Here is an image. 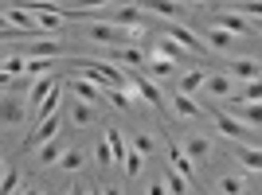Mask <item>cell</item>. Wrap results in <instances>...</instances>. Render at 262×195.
I'll use <instances>...</instances> for the list:
<instances>
[{
    "label": "cell",
    "instance_id": "7",
    "mask_svg": "<svg viewBox=\"0 0 262 195\" xmlns=\"http://www.w3.org/2000/svg\"><path fill=\"white\" fill-rule=\"evenodd\" d=\"M164 39H172V43L180 47V51H192V55H208V47H204V39H200V35L192 32V28H184V23H172Z\"/></svg>",
    "mask_w": 262,
    "mask_h": 195
},
{
    "label": "cell",
    "instance_id": "4",
    "mask_svg": "<svg viewBox=\"0 0 262 195\" xmlns=\"http://www.w3.org/2000/svg\"><path fill=\"white\" fill-rule=\"evenodd\" d=\"M180 152L192 160V168H196V172L211 164V141L204 137V133H188V137H184V149H180Z\"/></svg>",
    "mask_w": 262,
    "mask_h": 195
},
{
    "label": "cell",
    "instance_id": "33",
    "mask_svg": "<svg viewBox=\"0 0 262 195\" xmlns=\"http://www.w3.org/2000/svg\"><path fill=\"white\" fill-rule=\"evenodd\" d=\"M24 63H28L24 55H8V59L0 63V70H4V75H8V78H20V75H24Z\"/></svg>",
    "mask_w": 262,
    "mask_h": 195
},
{
    "label": "cell",
    "instance_id": "19",
    "mask_svg": "<svg viewBox=\"0 0 262 195\" xmlns=\"http://www.w3.org/2000/svg\"><path fill=\"white\" fill-rule=\"evenodd\" d=\"M55 86H59V78H51V75H47V78H35V82H32V90L24 94V98H28V109H35V106H39V102H43V98L51 94Z\"/></svg>",
    "mask_w": 262,
    "mask_h": 195
},
{
    "label": "cell",
    "instance_id": "16",
    "mask_svg": "<svg viewBox=\"0 0 262 195\" xmlns=\"http://www.w3.org/2000/svg\"><path fill=\"white\" fill-rule=\"evenodd\" d=\"M63 152H67V144L59 141V137H51V141L39 144L32 156H35V164H39V168H51V164H59V156H63Z\"/></svg>",
    "mask_w": 262,
    "mask_h": 195
},
{
    "label": "cell",
    "instance_id": "8",
    "mask_svg": "<svg viewBox=\"0 0 262 195\" xmlns=\"http://www.w3.org/2000/svg\"><path fill=\"white\" fill-rule=\"evenodd\" d=\"M204 90H208L211 102H231V90H235V82H231L227 70H208V75H204Z\"/></svg>",
    "mask_w": 262,
    "mask_h": 195
},
{
    "label": "cell",
    "instance_id": "36",
    "mask_svg": "<svg viewBox=\"0 0 262 195\" xmlns=\"http://www.w3.org/2000/svg\"><path fill=\"white\" fill-rule=\"evenodd\" d=\"M94 164H98V168H110V164H114V156H110L106 141H98V144H94Z\"/></svg>",
    "mask_w": 262,
    "mask_h": 195
},
{
    "label": "cell",
    "instance_id": "26",
    "mask_svg": "<svg viewBox=\"0 0 262 195\" xmlns=\"http://www.w3.org/2000/svg\"><path fill=\"white\" fill-rule=\"evenodd\" d=\"M168 156H172V172H180L188 184H192V180H196V168H192V160L180 152V144H172V149H168Z\"/></svg>",
    "mask_w": 262,
    "mask_h": 195
},
{
    "label": "cell",
    "instance_id": "3",
    "mask_svg": "<svg viewBox=\"0 0 262 195\" xmlns=\"http://www.w3.org/2000/svg\"><path fill=\"white\" fill-rule=\"evenodd\" d=\"M86 39H90V43H102L106 51L125 47V32H121V28H114V23H102V20L86 23Z\"/></svg>",
    "mask_w": 262,
    "mask_h": 195
},
{
    "label": "cell",
    "instance_id": "17",
    "mask_svg": "<svg viewBox=\"0 0 262 195\" xmlns=\"http://www.w3.org/2000/svg\"><path fill=\"white\" fill-rule=\"evenodd\" d=\"M164 106H172V113H176V117H188V121H196L200 113H204V109H200V106H196V102H192L188 94H172V98H164Z\"/></svg>",
    "mask_w": 262,
    "mask_h": 195
},
{
    "label": "cell",
    "instance_id": "22",
    "mask_svg": "<svg viewBox=\"0 0 262 195\" xmlns=\"http://www.w3.org/2000/svg\"><path fill=\"white\" fill-rule=\"evenodd\" d=\"M215 191L219 195H247V180H243L239 172H227L215 180Z\"/></svg>",
    "mask_w": 262,
    "mask_h": 195
},
{
    "label": "cell",
    "instance_id": "41",
    "mask_svg": "<svg viewBox=\"0 0 262 195\" xmlns=\"http://www.w3.org/2000/svg\"><path fill=\"white\" fill-rule=\"evenodd\" d=\"M12 82H16V78H8L4 70H0V86H12Z\"/></svg>",
    "mask_w": 262,
    "mask_h": 195
},
{
    "label": "cell",
    "instance_id": "1",
    "mask_svg": "<svg viewBox=\"0 0 262 195\" xmlns=\"http://www.w3.org/2000/svg\"><path fill=\"white\" fill-rule=\"evenodd\" d=\"M28 117H32V109L24 94H0V129H20Z\"/></svg>",
    "mask_w": 262,
    "mask_h": 195
},
{
    "label": "cell",
    "instance_id": "2",
    "mask_svg": "<svg viewBox=\"0 0 262 195\" xmlns=\"http://www.w3.org/2000/svg\"><path fill=\"white\" fill-rule=\"evenodd\" d=\"M211 121H215V129L223 133V137H231V141H239V144H247V149H258V141H254V129L239 125V121L227 117L223 109H215V113H211Z\"/></svg>",
    "mask_w": 262,
    "mask_h": 195
},
{
    "label": "cell",
    "instance_id": "27",
    "mask_svg": "<svg viewBox=\"0 0 262 195\" xmlns=\"http://www.w3.org/2000/svg\"><path fill=\"white\" fill-rule=\"evenodd\" d=\"M161 184H164V191H168V195H188V191H192V184H188L180 172H172V168H164V180H161Z\"/></svg>",
    "mask_w": 262,
    "mask_h": 195
},
{
    "label": "cell",
    "instance_id": "39",
    "mask_svg": "<svg viewBox=\"0 0 262 195\" xmlns=\"http://www.w3.org/2000/svg\"><path fill=\"white\" fill-rule=\"evenodd\" d=\"M243 12L251 16V20H258V12H262V4H243Z\"/></svg>",
    "mask_w": 262,
    "mask_h": 195
},
{
    "label": "cell",
    "instance_id": "10",
    "mask_svg": "<svg viewBox=\"0 0 262 195\" xmlns=\"http://www.w3.org/2000/svg\"><path fill=\"white\" fill-rule=\"evenodd\" d=\"M0 12H4V20H8L12 32H24L28 39L35 35V16L24 8V4H8V8H0Z\"/></svg>",
    "mask_w": 262,
    "mask_h": 195
},
{
    "label": "cell",
    "instance_id": "28",
    "mask_svg": "<svg viewBox=\"0 0 262 195\" xmlns=\"http://www.w3.org/2000/svg\"><path fill=\"white\" fill-rule=\"evenodd\" d=\"M204 75H208V70H200V66H196V70H184V75H180V86H176V94H188V98H192V90L204 86Z\"/></svg>",
    "mask_w": 262,
    "mask_h": 195
},
{
    "label": "cell",
    "instance_id": "30",
    "mask_svg": "<svg viewBox=\"0 0 262 195\" xmlns=\"http://www.w3.org/2000/svg\"><path fill=\"white\" fill-rule=\"evenodd\" d=\"M145 70H149V75H157V78H164V75H172V70H176V63L157 59V55H145Z\"/></svg>",
    "mask_w": 262,
    "mask_h": 195
},
{
    "label": "cell",
    "instance_id": "25",
    "mask_svg": "<svg viewBox=\"0 0 262 195\" xmlns=\"http://www.w3.org/2000/svg\"><path fill=\"white\" fill-rule=\"evenodd\" d=\"M59 168L71 172V176H75L78 168H86V149H67L63 156H59Z\"/></svg>",
    "mask_w": 262,
    "mask_h": 195
},
{
    "label": "cell",
    "instance_id": "5",
    "mask_svg": "<svg viewBox=\"0 0 262 195\" xmlns=\"http://www.w3.org/2000/svg\"><path fill=\"white\" fill-rule=\"evenodd\" d=\"M28 12L35 16V28H47V32H63L67 28V12L55 8V4H28Z\"/></svg>",
    "mask_w": 262,
    "mask_h": 195
},
{
    "label": "cell",
    "instance_id": "20",
    "mask_svg": "<svg viewBox=\"0 0 262 195\" xmlns=\"http://www.w3.org/2000/svg\"><path fill=\"white\" fill-rule=\"evenodd\" d=\"M211 28H223V32H231L235 39L239 35H247V20L243 16H235V12H215V23Z\"/></svg>",
    "mask_w": 262,
    "mask_h": 195
},
{
    "label": "cell",
    "instance_id": "14",
    "mask_svg": "<svg viewBox=\"0 0 262 195\" xmlns=\"http://www.w3.org/2000/svg\"><path fill=\"white\" fill-rule=\"evenodd\" d=\"M59 106H63V82H59V86H55L51 94H47L43 102H39V106L32 109V121H35V125H39V121L55 117V113H59Z\"/></svg>",
    "mask_w": 262,
    "mask_h": 195
},
{
    "label": "cell",
    "instance_id": "11",
    "mask_svg": "<svg viewBox=\"0 0 262 195\" xmlns=\"http://www.w3.org/2000/svg\"><path fill=\"white\" fill-rule=\"evenodd\" d=\"M59 129H63V117H59V113H55V117H47V121H39V125L32 129V137H28V144H24V149L35 152L39 144H47L51 137H59Z\"/></svg>",
    "mask_w": 262,
    "mask_h": 195
},
{
    "label": "cell",
    "instance_id": "34",
    "mask_svg": "<svg viewBox=\"0 0 262 195\" xmlns=\"http://www.w3.org/2000/svg\"><path fill=\"white\" fill-rule=\"evenodd\" d=\"M121 164H125V176H129V180H137V176H141V168H145V160H141L133 149L125 152V160H121Z\"/></svg>",
    "mask_w": 262,
    "mask_h": 195
},
{
    "label": "cell",
    "instance_id": "43",
    "mask_svg": "<svg viewBox=\"0 0 262 195\" xmlns=\"http://www.w3.org/2000/svg\"><path fill=\"white\" fill-rule=\"evenodd\" d=\"M16 195H39V191H32V187H20V191H16Z\"/></svg>",
    "mask_w": 262,
    "mask_h": 195
},
{
    "label": "cell",
    "instance_id": "12",
    "mask_svg": "<svg viewBox=\"0 0 262 195\" xmlns=\"http://www.w3.org/2000/svg\"><path fill=\"white\" fill-rule=\"evenodd\" d=\"M63 90H71V98H75V102H86V106H98L102 102V90L94 86V82H86V78H67Z\"/></svg>",
    "mask_w": 262,
    "mask_h": 195
},
{
    "label": "cell",
    "instance_id": "29",
    "mask_svg": "<svg viewBox=\"0 0 262 195\" xmlns=\"http://www.w3.org/2000/svg\"><path fill=\"white\" fill-rule=\"evenodd\" d=\"M129 149L137 152L141 160H149V156L157 152V144H153V137H149V133H133V144H129Z\"/></svg>",
    "mask_w": 262,
    "mask_h": 195
},
{
    "label": "cell",
    "instance_id": "44",
    "mask_svg": "<svg viewBox=\"0 0 262 195\" xmlns=\"http://www.w3.org/2000/svg\"><path fill=\"white\" fill-rule=\"evenodd\" d=\"M39 195H51V191H39Z\"/></svg>",
    "mask_w": 262,
    "mask_h": 195
},
{
    "label": "cell",
    "instance_id": "24",
    "mask_svg": "<svg viewBox=\"0 0 262 195\" xmlns=\"http://www.w3.org/2000/svg\"><path fill=\"white\" fill-rule=\"evenodd\" d=\"M231 43H239L231 32H223V28H208V51H231Z\"/></svg>",
    "mask_w": 262,
    "mask_h": 195
},
{
    "label": "cell",
    "instance_id": "6",
    "mask_svg": "<svg viewBox=\"0 0 262 195\" xmlns=\"http://www.w3.org/2000/svg\"><path fill=\"white\" fill-rule=\"evenodd\" d=\"M63 55V43L55 35H32L24 43V59H59Z\"/></svg>",
    "mask_w": 262,
    "mask_h": 195
},
{
    "label": "cell",
    "instance_id": "32",
    "mask_svg": "<svg viewBox=\"0 0 262 195\" xmlns=\"http://www.w3.org/2000/svg\"><path fill=\"white\" fill-rule=\"evenodd\" d=\"M235 160L243 164V172H258L262 156H258V149H239V152H235Z\"/></svg>",
    "mask_w": 262,
    "mask_h": 195
},
{
    "label": "cell",
    "instance_id": "37",
    "mask_svg": "<svg viewBox=\"0 0 262 195\" xmlns=\"http://www.w3.org/2000/svg\"><path fill=\"white\" fill-rule=\"evenodd\" d=\"M258 98H262V86H258V82H247V94H243L239 102H247V106H258Z\"/></svg>",
    "mask_w": 262,
    "mask_h": 195
},
{
    "label": "cell",
    "instance_id": "38",
    "mask_svg": "<svg viewBox=\"0 0 262 195\" xmlns=\"http://www.w3.org/2000/svg\"><path fill=\"white\" fill-rule=\"evenodd\" d=\"M145 195H168V191H164V184H161V180H153V184L145 187Z\"/></svg>",
    "mask_w": 262,
    "mask_h": 195
},
{
    "label": "cell",
    "instance_id": "21",
    "mask_svg": "<svg viewBox=\"0 0 262 195\" xmlns=\"http://www.w3.org/2000/svg\"><path fill=\"white\" fill-rule=\"evenodd\" d=\"M102 141H106V149H110V156H114V160H125L129 144H125V133H121V129H114V125H110V129L102 133Z\"/></svg>",
    "mask_w": 262,
    "mask_h": 195
},
{
    "label": "cell",
    "instance_id": "23",
    "mask_svg": "<svg viewBox=\"0 0 262 195\" xmlns=\"http://www.w3.org/2000/svg\"><path fill=\"white\" fill-rule=\"evenodd\" d=\"M145 12H153V16H161V20H184V4H168V0H153V4H149V8H145Z\"/></svg>",
    "mask_w": 262,
    "mask_h": 195
},
{
    "label": "cell",
    "instance_id": "42",
    "mask_svg": "<svg viewBox=\"0 0 262 195\" xmlns=\"http://www.w3.org/2000/svg\"><path fill=\"white\" fill-rule=\"evenodd\" d=\"M4 176H8V164H4V156H0V180H4Z\"/></svg>",
    "mask_w": 262,
    "mask_h": 195
},
{
    "label": "cell",
    "instance_id": "13",
    "mask_svg": "<svg viewBox=\"0 0 262 195\" xmlns=\"http://www.w3.org/2000/svg\"><path fill=\"white\" fill-rule=\"evenodd\" d=\"M67 121H71V129H90V125L98 121V109L71 98V106H67Z\"/></svg>",
    "mask_w": 262,
    "mask_h": 195
},
{
    "label": "cell",
    "instance_id": "40",
    "mask_svg": "<svg viewBox=\"0 0 262 195\" xmlns=\"http://www.w3.org/2000/svg\"><path fill=\"white\" fill-rule=\"evenodd\" d=\"M98 195H121V187H102Z\"/></svg>",
    "mask_w": 262,
    "mask_h": 195
},
{
    "label": "cell",
    "instance_id": "18",
    "mask_svg": "<svg viewBox=\"0 0 262 195\" xmlns=\"http://www.w3.org/2000/svg\"><path fill=\"white\" fill-rule=\"evenodd\" d=\"M227 75L243 78V82H258V59H231Z\"/></svg>",
    "mask_w": 262,
    "mask_h": 195
},
{
    "label": "cell",
    "instance_id": "31",
    "mask_svg": "<svg viewBox=\"0 0 262 195\" xmlns=\"http://www.w3.org/2000/svg\"><path fill=\"white\" fill-rule=\"evenodd\" d=\"M106 102H114V109H129L133 102H137V94H133V90H106Z\"/></svg>",
    "mask_w": 262,
    "mask_h": 195
},
{
    "label": "cell",
    "instance_id": "35",
    "mask_svg": "<svg viewBox=\"0 0 262 195\" xmlns=\"http://www.w3.org/2000/svg\"><path fill=\"white\" fill-rule=\"evenodd\" d=\"M16 191H20V172H12V168H8V176L0 180V195H16Z\"/></svg>",
    "mask_w": 262,
    "mask_h": 195
},
{
    "label": "cell",
    "instance_id": "9",
    "mask_svg": "<svg viewBox=\"0 0 262 195\" xmlns=\"http://www.w3.org/2000/svg\"><path fill=\"white\" fill-rule=\"evenodd\" d=\"M129 86H133V94L141 98V102H149L153 109H164V90L157 86L153 78H145V75H133V78H129Z\"/></svg>",
    "mask_w": 262,
    "mask_h": 195
},
{
    "label": "cell",
    "instance_id": "15",
    "mask_svg": "<svg viewBox=\"0 0 262 195\" xmlns=\"http://www.w3.org/2000/svg\"><path fill=\"white\" fill-rule=\"evenodd\" d=\"M227 117H235L239 125H247V129H258L262 109L258 106H247V102H231V106H227Z\"/></svg>",
    "mask_w": 262,
    "mask_h": 195
}]
</instances>
